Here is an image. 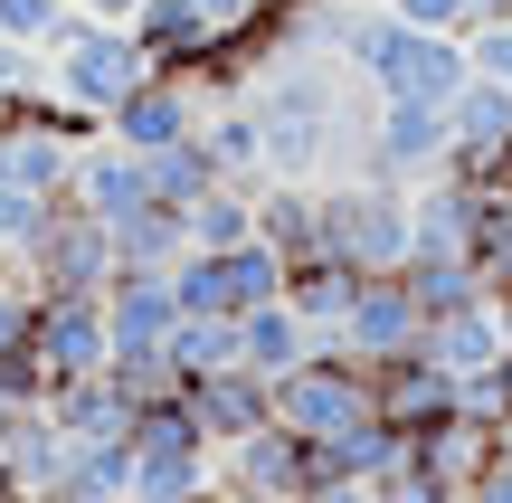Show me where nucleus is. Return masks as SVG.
Here are the masks:
<instances>
[{
  "label": "nucleus",
  "mask_w": 512,
  "mask_h": 503,
  "mask_svg": "<svg viewBox=\"0 0 512 503\" xmlns=\"http://www.w3.org/2000/svg\"><path fill=\"white\" fill-rule=\"evenodd\" d=\"M361 418H380L370 409V361L342 352V342H313V352L275 380V428H294V437H342V428H361Z\"/></svg>",
  "instance_id": "obj_3"
},
{
  "label": "nucleus",
  "mask_w": 512,
  "mask_h": 503,
  "mask_svg": "<svg viewBox=\"0 0 512 503\" xmlns=\"http://www.w3.org/2000/svg\"><path fill=\"white\" fill-rule=\"evenodd\" d=\"M105 371H114V390H124L133 409H152V399H181V390H190V380H181V361H171V352H114Z\"/></svg>",
  "instance_id": "obj_31"
},
{
  "label": "nucleus",
  "mask_w": 512,
  "mask_h": 503,
  "mask_svg": "<svg viewBox=\"0 0 512 503\" xmlns=\"http://www.w3.org/2000/svg\"><path fill=\"white\" fill-rule=\"evenodd\" d=\"M0 503H19V494H0Z\"/></svg>",
  "instance_id": "obj_45"
},
{
  "label": "nucleus",
  "mask_w": 512,
  "mask_h": 503,
  "mask_svg": "<svg viewBox=\"0 0 512 503\" xmlns=\"http://www.w3.org/2000/svg\"><path fill=\"white\" fill-rule=\"evenodd\" d=\"M418 333H427V314H418V295H408V276H361L332 342L361 352V361H399V352H418Z\"/></svg>",
  "instance_id": "obj_10"
},
{
  "label": "nucleus",
  "mask_w": 512,
  "mask_h": 503,
  "mask_svg": "<svg viewBox=\"0 0 512 503\" xmlns=\"http://www.w3.org/2000/svg\"><path fill=\"white\" fill-rule=\"evenodd\" d=\"M57 200H38V190H10L0 181V257H19V247L38 238V219H48Z\"/></svg>",
  "instance_id": "obj_35"
},
{
  "label": "nucleus",
  "mask_w": 512,
  "mask_h": 503,
  "mask_svg": "<svg viewBox=\"0 0 512 503\" xmlns=\"http://www.w3.org/2000/svg\"><path fill=\"white\" fill-rule=\"evenodd\" d=\"M190 257V219L162 200H143L133 219H114V266H143V276H171Z\"/></svg>",
  "instance_id": "obj_23"
},
{
  "label": "nucleus",
  "mask_w": 512,
  "mask_h": 503,
  "mask_svg": "<svg viewBox=\"0 0 512 503\" xmlns=\"http://www.w3.org/2000/svg\"><path fill=\"white\" fill-rule=\"evenodd\" d=\"M200 143H209V162H219L228 181H266V124H256L247 95H219V105L200 114Z\"/></svg>",
  "instance_id": "obj_24"
},
{
  "label": "nucleus",
  "mask_w": 512,
  "mask_h": 503,
  "mask_svg": "<svg viewBox=\"0 0 512 503\" xmlns=\"http://www.w3.org/2000/svg\"><path fill=\"white\" fill-rule=\"evenodd\" d=\"M484 181H494V190H512V143L494 152V162H484Z\"/></svg>",
  "instance_id": "obj_42"
},
{
  "label": "nucleus",
  "mask_w": 512,
  "mask_h": 503,
  "mask_svg": "<svg viewBox=\"0 0 512 503\" xmlns=\"http://www.w3.org/2000/svg\"><path fill=\"white\" fill-rule=\"evenodd\" d=\"M143 76H152V57H143V38H133L124 19H86L76 10V29L48 48V95L67 114H95V124H105Z\"/></svg>",
  "instance_id": "obj_2"
},
{
  "label": "nucleus",
  "mask_w": 512,
  "mask_h": 503,
  "mask_svg": "<svg viewBox=\"0 0 512 503\" xmlns=\"http://www.w3.org/2000/svg\"><path fill=\"white\" fill-rule=\"evenodd\" d=\"M256 238L275 257H313L323 247V181H256Z\"/></svg>",
  "instance_id": "obj_17"
},
{
  "label": "nucleus",
  "mask_w": 512,
  "mask_h": 503,
  "mask_svg": "<svg viewBox=\"0 0 512 503\" xmlns=\"http://www.w3.org/2000/svg\"><path fill=\"white\" fill-rule=\"evenodd\" d=\"M494 447H503V428H494V418H465V409H456V418H437V428H418V437H408V466H427L446 494L465 503V485H475V466H484Z\"/></svg>",
  "instance_id": "obj_16"
},
{
  "label": "nucleus",
  "mask_w": 512,
  "mask_h": 503,
  "mask_svg": "<svg viewBox=\"0 0 512 503\" xmlns=\"http://www.w3.org/2000/svg\"><path fill=\"white\" fill-rule=\"evenodd\" d=\"M171 503H238V494H228L219 475H209V485H190V494H171Z\"/></svg>",
  "instance_id": "obj_41"
},
{
  "label": "nucleus",
  "mask_w": 512,
  "mask_h": 503,
  "mask_svg": "<svg viewBox=\"0 0 512 503\" xmlns=\"http://www.w3.org/2000/svg\"><path fill=\"white\" fill-rule=\"evenodd\" d=\"M370 409H380L399 437H418V428H437V418H456V371L427 361V352L370 361Z\"/></svg>",
  "instance_id": "obj_11"
},
{
  "label": "nucleus",
  "mask_w": 512,
  "mask_h": 503,
  "mask_svg": "<svg viewBox=\"0 0 512 503\" xmlns=\"http://www.w3.org/2000/svg\"><path fill=\"white\" fill-rule=\"evenodd\" d=\"M380 503H456V494H446L427 466H399V475H380Z\"/></svg>",
  "instance_id": "obj_38"
},
{
  "label": "nucleus",
  "mask_w": 512,
  "mask_h": 503,
  "mask_svg": "<svg viewBox=\"0 0 512 503\" xmlns=\"http://www.w3.org/2000/svg\"><path fill=\"white\" fill-rule=\"evenodd\" d=\"M143 162H152V200H162V209H181V219H190V200H209V190L228 181V171L209 162V143H200V133H190V143L143 152Z\"/></svg>",
  "instance_id": "obj_26"
},
{
  "label": "nucleus",
  "mask_w": 512,
  "mask_h": 503,
  "mask_svg": "<svg viewBox=\"0 0 512 503\" xmlns=\"http://www.w3.org/2000/svg\"><path fill=\"white\" fill-rule=\"evenodd\" d=\"M219 485L238 503H304L313 485H332V475H323V447H313V437H294V428L266 418L256 437L219 447Z\"/></svg>",
  "instance_id": "obj_6"
},
{
  "label": "nucleus",
  "mask_w": 512,
  "mask_h": 503,
  "mask_svg": "<svg viewBox=\"0 0 512 503\" xmlns=\"http://www.w3.org/2000/svg\"><path fill=\"white\" fill-rule=\"evenodd\" d=\"M465 503H512V437H503V447H494V456L475 466V485H465Z\"/></svg>",
  "instance_id": "obj_39"
},
{
  "label": "nucleus",
  "mask_w": 512,
  "mask_h": 503,
  "mask_svg": "<svg viewBox=\"0 0 512 503\" xmlns=\"http://www.w3.org/2000/svg\"><path fill=\"white\" fill-rule=\"evenodd\" d=\"M29 314H38V285L19 276V257L0 266V352H29Z\"/></svg>",
  "instance_id": "obj_33"
},
{
  "label": "nucleus",
  "mask_w": 512,
  "mask_h": 503,
  "mask_svg": "<svg viewBox=\"0 0 512 503\" xmlns=\"http://www.w3.org/2000/svg\"><path fill=\"white\" fill-rule=\"evenodd\" d=\"M494 314H503V342H512V285H503V295H494Z\"/></svg>",
  "instance_id": "obj_43"
},
{
  "label": "nucleus",
  "mask_w": 512,
  "mask_h": 503,
  "mask_svg": "<svg viewBox=\"0 0 512 503\" xmlns=\"http://www.w3.org/2000/svg\"><path fill=\"white\" fill-rule=\"evenodd\" d=\"M0 266H10V257H0Z\"/></svg>",
  "instance_id": "obj_46"
},
{
  "label": "nucleus",
  "mask_w": 512,
  "mask_h": 503,
  "mask_svg": "<svg viewBox=\"0 0 512 503\" xmlns=\"http://www.w3.org/2000/svg\"><path fill=\"white\" fill-rule=\"evenodd\" d=\"M67 447H76V437L48 418V399H38V409H19L10 428H0V466H10L19 494H48L57 475H67Z\"/></svg>",
  "instance_id": "obj_18"
},
{
  "label": "nucleus",
  "mask_w": 512,
  "mask_h": 503,
  "mask_svg": "<svg viewBox=\"0 0 512 503\" xmlns=\"http://www.w3.org/2000/svg\"><path fill=\"white\" fill-rule=\"evenodd\" d=\"M19 503H76V494H57V485H48V494H19Z\"/></svg>",
  "instance_id": "obj_44"
},
{
  "label": "nucleus",
  "mask_w": 512,
  "mask_h": 503,
  "mask_svg": "<svg viewBox=\"0 0 512 503\" xmlns=\"http://www.w3.org/2000/svg\"><path fill=\"white\" fill-rule=\"evenodd\" d=\"M408 247H418L408 181H370V171H351V181L323 190V257L361 266V276H399Z\"/></svg>",
  "instance_id": "obj_1"
},
{
  "label": "nucleus",
  "mask_w": 512,
  "mask_h": 503,
  "mask_svg": "<svg viewBox=\"0 0 512 503\" xmlns=\"http://www.w3.org/2000/svg\"><path fill=\"white\" fill-rule=\"evenodd\" d=\"M67 29H76V0H0V38H19V48H38V57Z\"/></svg>",
  "instance_id": "obj_32"
},
{
  "label": "nucleus",
  "mask_w": 512,
  "mask_h": 503,
  "mask_svg": "<svg viewBox=\"0 0 512 503\" xmlns=\"http://www.w3.org/2000/svg\"><path fill=\"white\" fill-rule=\"evenodd\" d=\"M399 276H408V295H418L427 323H437V314H465V304H484V276H475L465 257H408Z\"/></svg>",
  "instance_id": "obj_27"
},
{
  "label": "nucleus",
  "mask_w": 512,
  "mask_h": 503,
  "mask_svg": "<svg viewBox=\"0 0 512 503\" xmlns=\"http://www.w3.org/2000/svg\"><path fill=\"white\" fill-rule=\"evenodd\" d=\"M465 57H475V76H503L512 86V10L484 19V29H465Z\"/></svg>",
  "instance_id": "obj_37"
},
{
  "label": "nucleus",
  "mask_w": 512,
  "mask_h": 503,
  "mask_svg": "<svg viewBox=\"0 0 512 503\" xmlns=\"http://www.w3.org/2000/svg\"><path fill=\"white\" fill-rule=\"evenodd\" d=\"M361 171L370 181H427V171H446V105L380 95V114L361 133Z\"/></svg>",
  "instance_id": "obj_7"
},
{
  "label": "nucleus",
  "mask_w": 512,
  "mask_h": 503,
  "mask_svg": "<svg viewBox=\"0 0 512 503\" xmlns=\"http://www.w3.org/2000/svg\"><path fill=\"white\" fill-rule=\"evenodd\" d=\"M380 10H399L408 29H446V38L484 29V0H380Z\"/></svg>",
  "instance_id": "obj_34"
},
{
  "label": "nucleus",
  "mask_w": 512,
  "mask_h": 503,
  "mask_svg": "<svg viewBox=\"0 0 512 503\" xmlns=\"http://www.w3.org/2000/svg\"><path fill=\"white\" fill-rule=\"evenodd\" d=\"M512 143V86L503 76H465L456 95H446V171H475Z\"/></svg>",
  "instance_id": "obj_12"
},
{
  "label": "nucleus",
  "mask_w": 512,
  "mask_h": 503,
  "mask_svg": "<svg viewBox=\"0 0 512 503\" xmlns=\"http://www.w3.org/2000/svg\"><path fill=\"white\" fill-rule=\"evenodd\" d=\"M304 352H313V323L294 314L285 295H275V304H256V314H238V361H247L256 380H285Z\"/></svg>",
  "instance_id": "obj_22"
},
{
  "label": "nucleus",
  "mask_w": 512,
  "mask_h": 503,
  "mask_svg": "<svg viewBox=\"0 0 512 503\" xmlns=\"http://www.w3.org/2000/svg\"><path fill=\"white\" fill-rule=\"evenodd\" d=\"M76 10H86V19H124V29H133V10H143V0H76Z\"/></svg>",
  "instance_id": "obj_40"
},
{
  "label": "nucleus",
  "mask_w": 512,
  "mask_h": 503,
  "mask_svg": "<svg viewBox=\"0 0 512 503\" xmlns=\"http://www.w3.org/2000/svg\"><path fill=\"white\" fill-rule=\"evenodd\" d=\"M19 276H29L38 295H105L114 285V228L95 219V209L57 200L48 219H38V238L19 247Z\"/></svg>",
  "instance_id": "obj_4"
},
{
  "label": "nucleus",
  "mask_w": 512,
  "mask_h": 503,
  "mask_svg": "<svg viewBox=\"0 0 512 503\" xmlns=\"http://www.w3.org/2000/svg\"><path fill=\"white\" fill-rule=\"evenodd\" d=\"M57 494H76V503H133V437H86V447H67Z\"/></svg>",
  "instance_id": "obj_25"
},
{
  "label": "nucleus",
  "mask_w": 512,
  "mask_h": 503,
  "mask_svg": "<svg viewBox=\"0 0 512 503\" xmlns=\"http://www.w3.org/2000/svg\"><path fill=\"white\" fill-rule=\"evenodd\" d=\"M418 352L427 361H446V371H494V361L512 352V342H503V314H494V295H484V304H465V314H437V323H427V333H418Z\"/></svg>",
  "instance_id": "obj_19"
},
{
  "label": "nucleus",
  "mask_w": 512,
  "mask_h": 503,
  "mask_svg": "<svg viewBox=\"0 0 512 503\" xmlns=\"http://www.w3.org/2000/svg\"><path fill=\"white\" fill-rule=\"evenodd\" d=\"M162 352L181 361V380H209V371H228V361H238V314H181Z\"/></svg>",
  "instance_id": "obj_28"
},
{
  "label": "nucleus",
  "mask_w": 512,
  "mask_h": 503,
  "mask_svg": "<svg viewBox=\"0 0 512 503\" xmlns=\"http://www.w3.org/2000/svg\"><path fill=\"white\" fill-rule=\"evenodd\" d=\"M67 200H76V209H95V219L114 228V219H133V209L152 200V162H143V152H124L114 133H95V143L76 152V181H67Z\"/></svg>",
  "instance_id": "obj_14"
},
{
  "label": "nucleus",
  "mask_w": 512,
  "mask_h": 503,
  "mask_svg": "<svg viewBox=\"0 0 512 503\" xmlns=\"http://www.w3.org/2000/svg\"><path fill=\"white\" fill-rule=\"evenodd\" d=\"M190 418H200V437L209 447H238V437H256L275 418V380H256L247 361H228V371H209V380H190Z\"/></svg>",
  "instance_id": "obj_13"
},
{
  "label": "nucleus",
  "mask_w": 512,
  "mask_h": 503,
  "mask_svg": "<svg viewBox=\"0 0 512 503\" xmlns=\"http://www.w3.org/2000/svg\"><path fill=\"white\" fill-rule=\"evenodd\" d=\"M29 352H38V371H48V390H57V380L105 371V361H114L105 295H38V314H29Z\"/></svg>",
  "instance_id": "obj_8"
},
{
  "label": "nucleus",
  "mask_w": 512,
  "mask_h": 503,
  "mask_svg": "<svg viewBox=\"0 0 512 503\" xmlns=\"http://www.w3.org/2000/svg\"><path fill=\"white\" fill-rule=\"evenodd\" d=\"M38 105V48H19V38H0V114Z\"/></svg>",
  "instance_id": "obj_36"
},
{
  "label": "nucleus",
  "mask_w": 512,
  "mask_h": 503,
  "mask_svg": "<svg viewBox=\"0 0 512 503\" xmlns=\"http://www.w3.org/2000/svg\"><path fill=\"white\" fill-rule=\"evenodd\" d=\"M351 285H361V266L323 257V247L285 266V304H294V314L313 323V342H332V333H342V314H351Z\"/></svg>",
  "instance_id": "obj_20"
},
{
  "label": "nucleus",
  "mask_w": 512,
  "mask_h": 503,
  "mask_svg": "<svg viewBox=\"0 0 512 503\" xmlns=\"http://www.w3.org/2000/svg\"><path fill=\"white\" fill-rule=\"evenodd\" d=\"M200 114H209V86H200V76H162V67H152L143 86L105 114V133H114L124 152H162V143H190Z\"/></svg>",
  "instance_id": "obj_9"
},
{
  "label": "nucleus",
  "mask_w": 512,
  "mask_h": 503,
  "mask_svg": "<svg viewBox=\"0 0 512 503\" xmlns=\"http://www.w3.org/2000/svg\"><path fill=\"white\" fill-rule=\"evenodd\" d=\"M465 266L484 276V295H503V285H512V190H494V181H484V219H475Z\"/></svg>",
  "instance_id": "obj_30"
},
{
  "label": "nucleus",
  "mask_w": 512,
  "mask_h": 503,
  "mask_svg": "<svg viewBox=\"0 0 512 503\" xmlns=\"http://www.w3.org/2000/svg\"><path fill=\"white\" fill-rule=\"evenodd\" d=\"M48 418L86 447V437H133V399L114 390V371H86V380H57L48 390Z\"/></svg>",
  "instance_id": "obj_21"
},
{
  "label": "nucleus",
  "mask_w": 512,
  "mask_h": 503,
  "mask_svg": "<svg viewBox=\"0 0 512 503\" xmlns=\"http://www.w3.org/2000/svg\"><path fill=\"white\" fill-rule=\"evenodd\" d=\"M256 238V181H219L209 200H190V247H238Z\"/></svg>",
  "instance_id": "obj_29"
},
{
  "label": "nucleus",
  "mask_w": 512,
  "mask_h": 503,
  "mask_svg": "<svg viewBox=\"0 0 512 503\" xmlns=\"http://www.w3.org/2000/svg\"><path fill=\"white\" fill-rule=\"evenodd\" d=\"M105 323H114V352H162L171 323H181V295H171V276L114 266V285H105Z\"/></svg>",
  "instance_id": "obj_15"
},
{
  "label": "nucleus",
  "mask_w": 512,
  "mask_h": 503,
  "mask_svg": "<svg viewBox=\"0 0 512 503\" xmlns=\"http://www.w3.org/2000/svg\"><path fill=\"white\" fill-rule=\"evenodd\" d=\"M209 475H219V447L200 437L190 399H152V409H133V503H171V494L209 485Z\"/></svg>",
  "instance_id": "obj_5"
}]
</instances>
